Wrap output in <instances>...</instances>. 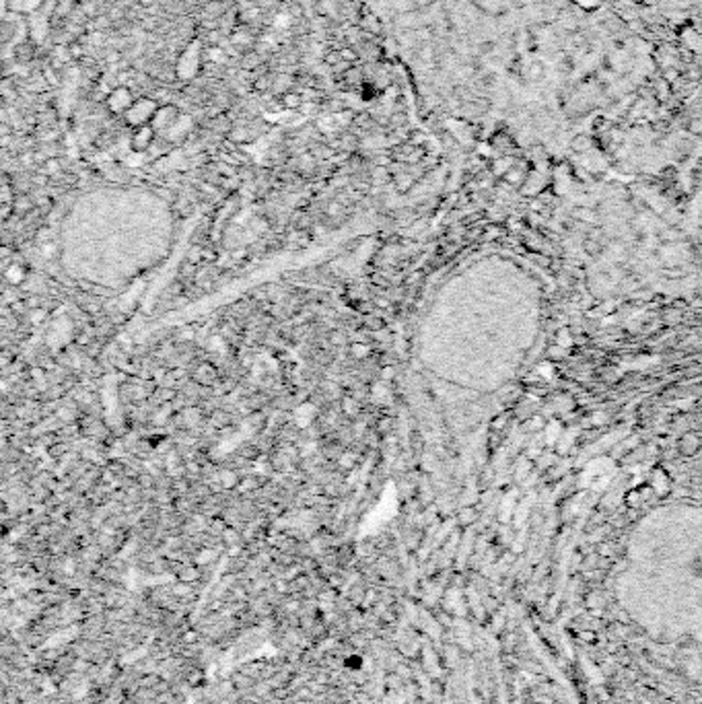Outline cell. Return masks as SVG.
I'll return each mask as SVG.
<instances>
[{
  "label": "cell",
  "instance_id": "obj_4",
  "mask_svg": "<svg viewBox=\"0 0 702 704\" xmlns=\"http://www.w3.org/2000/svg\"><path fill=\"white\" fill-rule=\"evenodd\" d=\"M311 225H313V220H311V216H309L307 212L295 214V227H297V229H309Z\"/></svg>",
  "mask_w": 702,
  "mask_h": 704
},
{
  "label": "cell",
  "instance_id": "obj_7",
  "mask_svg": "<svg viewBox=\"0 0 702 704\" xmlns=\"http://www.w3.org/2000/svg\"><path fill=\"white\" fill-rule=\"evenodd\" d=\"M352 352H354V356H356V359H363V356H367V354H369V346L354 344V346H352Z\"/></svg>",
  "mask_w": 702,
  "mask_h": 704
},
{
  "label": "cell",
  "instance_id": "obj_8",
  "mask_svg": "<svg viewBox=\"0 0 702 704\" xmlns=\"http://www.w3.org/2000/svg\"><path fill=\"white\" fill-rule=\"evenodd\" d=\"M62 449H64V445H56V447H52V455H56V457H58V455L62 453Z\"/></svg>",
  "mask_w": 702,
  "mask_h": 704
},
{
  "label": "cell",
  "instance_id": "obj_5",
  "mask_svg": "<svg viewBox=\"0 0 702 704\" xmlns=\"http://www.w3.org/2000/svg\"><path fill=\"white\" fill-rule=\"evenodd\" d=\"M29 208H31V202H29V198H27L25 194L16 196V200H14V210H19V212H27Z\"/></svg>",
  "mask_w": 702,
  "mask_h": 704
},
{
  "label": "cell",
  "instance_id": "obj_3",
  "mask_svg": "<svg viewBox=\"0 0 702 704\" xmlns=\"http://www.w3.org/2000/svg\"><path fill=\"white\" fill-rule=\"evenodd\" d=\"M177 107H173V105H165V107H159L157 109V113H155V117L150 120V126L155 128V132L157 130H167V128H171L173 124H175V120H177Z\"/></svg>",
  "mask_w": 702,
  "mask_h": 704
},
{
  "label": "cell",
  "instance_id": "obj_2",
  "mask_svg": "<svg viewBox=\"0 0 702 704\" xmlns=\"http://www.w3.org/2000/svg\"><path fill=\"white\" fill-rule=\"evenodd\" d=\"M107 105H109V109H111L113 113H126V111L134 105L130 89L117 87V89L111 93V97L107 99Z\"/></svg>",
  "mask_w": 702,
  "mask_h": 704
},
{
  "label": "cell",
  "instance_id": "obj_6",
  "mask_svg": "<svg viewBox=\"0 0 702 704\" xmlns=\"http://www.w3.org/2000/svg\"><path fill=\"white\" fill-rule=\"evenodd\" d=\"M220 484L225 486V488H233L235 484H237V478H235V474H229V472H223L220 474Z\"/></svg>",
  "mask_w": 702,
  "mask_h": 704
},
{
  "label": "cell",
  "instance_id": "obj_1",
  "mask_svg": "<svg viewBox=\"0 0 702 704\" xmlns=\"http://www.w3.org/2000/svg\"><path fill=\"white\" fill-rule=\"evenodd\" d=\"M152 140H155V128H152L150 124L138 126V128L132 132L130 148H132L134 152H146V150L152 146Z\"/></svg>",
  "mask_w": 702,
  "mask_h": 704
}]
</instances>
